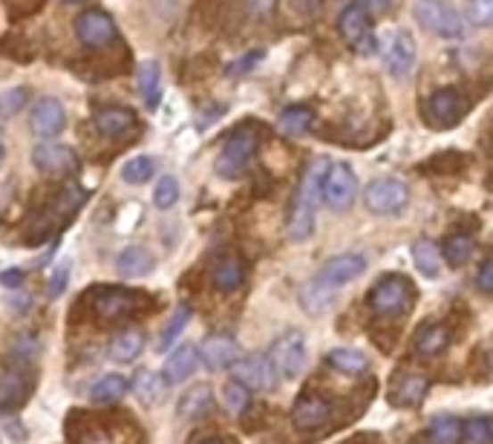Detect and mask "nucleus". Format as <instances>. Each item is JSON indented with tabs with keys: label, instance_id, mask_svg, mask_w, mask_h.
Here are the masks:
<instances>
[{
	"label": "nucleus",
	"instance_id": "obj_1",
	"mask_svg": "<svg viewBox=\"0 0 493 444\" xmlns=\"http://www.w3.org/2000/svg\"><path fill=\"white\" fill-rule=\"evenodd\" d=\"M366 271V257L364 254H338L317 271V275L306 283L300 292V306L309 315L324 312L326 306L335 300V294L341 286L358 280Z\"/></svg>",
	"mask_w": 493,
	"mask_h": 444
},
{
	"label": "nucleus",
	"instance_id": "obj_2",
	"mask_svg": "<svg viewBox=\"0 0 493 444\" xmlns=\"http://www.w3.org/2000/svg\"><path fill=\"white\" fill-rule=\"evenodd\" d=\"M329 162L326 159H315V162L303 170V179L298 185V193H294L292 202V214L286 222V234L292 240H309L315 231V214H317V202H320V182H324Z\"/></svg>",
	"mask_w": 493,
	"mask_h": 444
},
{
	"label": "nucleus",
	"instance_id": "obj_3",
	"mask_svg": "<svg viewBox=\"0 0 493 444\" xmlns=\"http://www.w3.org/2000/svg\"><path fill=\"white\" fill-rule=\"evenodd\" d=\"M260 147V127L257 125H242L234 130L223 151L217 156V174L223 179H240L245 174V168L251 165V159Z\"/></svg>",
	"mask_w": 493,
	"mask_h": 444
},
{
	"label": "nucleus",
	"instance_id": "obj_4",
	"mask_svg": "<svg viewBox=\"0 0 493 444\" xmlns=\"http://www.w3.org/2000/svg\"><path fill=\"white\" fill-rule=\"evenodd\" d=\"M369 309L384 317H399L413 309L415 303V286L404 275H387L369 289Z\"/></svg>",
	"mask_w": 493,
	"mask_h": 444
},
{
	"label": "nucleus",
	"instance_id": "obj_5",
	"mask_svg": "<svg viewBox=\"0 0 493 444\" xmlns=\"http://www.w3.org/2000/svg\"><path fill=\"white\" fill-rule=\"evenodd\" d=\"M413 15L427 32H433L445 41H459L464 35V21L448 0H415Z\"/></svg>",
	"mask_w": 493,
	"mask_h": 444
},
{
	"label": "nucleus",
	"instance_id": "obj_6",
	"mask_svg": "<svg viewBox=\"0 0 493 444\" xmlns=\"http://www.w3.org/2000/svg\"><path fill=\"white\" fill-rule=\"evenodd\" d=\"M144 306H151V300L136 289L104 286V289H95V294H93V312H95L98 320H104V324L130 317L139 309H144Z\"/></svg>",
	"mask_w": 493,
	"mask_h": 444
},
{
	"label": "nucleus",
	"instance_id": "obj_7",
	"mask_svg": "<svg viewBox=\"0 0 493 444\" xmlns=\"http://www.w3.org/2000/svg\"><path fill=\"white\" fill-rule=\"evenodd\" d=\"M464 113H467V98L459 90H436L422 104L424 125L433 130H448L453 125H459Z\"/></svg>",
	"mask_w": 493,
	"mask_h": 444
},
{
	"label": "nucleus",
	"instance_id": "obj_8",
	"mask_svg": "<svg viewBox=\"0 0 493 444\" xmlns=\"http://www.w3.org/2000/svg\"><path fill=\"white\" fill-rule=\"evenodd\" d=\"M268 361L275 366L280 378H298L306 369V338L303 332L292 329L286 335H280L268 349Z\"/></svg>",
	"mask_w": 493,
	"mask_h": 444
},
{
	"label": "nucleus",
	"instance_id": "obj_9",
	"mask_svg": "<svg viewBox=\"0 0 493 444\" xmlns=\"http://www.w3.org/2000/svg\"><path fill=\"white\" fill-rule=\"evenodd\" d=\"M355 191H358L355 170L347 162H335V165L329 162L324 182H320V200H326L332 211H347L355 202Z\"/></svg>",
	"mask_w": 493,
	"mask_h": 444
},
{
	"label": "nucleus",
	"instance_id": "obj_10",
	"mask_svg": "<svg viewBox=\"0 0 493 444\" xmlns=\"http://www.w3.org/2000/svg\"><path fill=\"white\" fill-rule=\"evenodd\" d=\"M338 29H341V38L347 41L355 53H373L375 49V35H373V21H369V12L355 0L347 9L341 12V21H338Z\"/></svg>",
	"mask_w": 493,
	"mask_h": 444
},
{
	"label": "nucleus",
	"instance_id": "obj_11",
	"mask_svg": "<svg viewBox=\"0 0 493 444\" xmlns=\"http://www.w3.org/2000/svg\"><path fill=\"white\" fill-rule=\"evenodd\" d=\"M84 200H87V191L78 188V185H64L53 200V205H49L46 211L35 219V226H44L38 231V237H35V243L49 237V234H53V226H64V219H70L72 214H76L78 208L84 205Z\"/></svg>",
	"mask_w": 493,
	"mask_h": 444
},
{
	"label": "nucleus",
	"instance_id": "obj_12",
	"mask_svg": "<svg viewBox=\"0 0 493 444\" xmlns=\"http://www.w3.org/2000/svg\"><path fill=\"white\" fill-rule=\"evenodd\" d=\"M407 200H410V191H407V185L399 179H375V182H369L364 191V205L381 217L399 214L407 205Z\"/></svg>",
	"mask_w": 493,
	"mask_h": 444
},
{
	"label": "nucleus",
	"instance_id": "obj_13",
	"mask_svg": "<svg viewBox=\"0 0 493 444\" xmlns=\"http://www.w3.org/2000/svg\"><path fill=\"white\" fill-rule=\"evenodd\" d=\"M381 49H384V67L392 78H407L415 67V41L410 32L404 29H392L384 44H381Z\"/></svg>",
	"mask_w": 493,
	"mask_h": 444
},
{
	"label": "nucleus",
	"instance_id": "obj_14",
	"mask_svg": "<svg viewBox=\"0 0 493 444\" xmlns=\"http://www.w3.org/2000/svg\"><path fill=\"white\" fill-rule=\"evenodd\" d=\"M76 35L87 49H107V46H113L116 38H119L113 18H110L107 12H102V9L84 12V15L76 21Z\"/></svg>",
	"mask_w": 493,
	"mask_h": 444
},
{
	"label": "nucleus",
	"instance_id": "obj_15",
	"mask_svg": "<svg viewBox=\"0 0 493 444\" xmlns=\"http://www.w3.org/2000/svg\"><path fill=\"white\" fill-rule=\"evenodd\" d=\"M32 165L46 177H70L78 170V156L67 144L41 142L32 147Z\"/></svg>",
	"mask_w": 493,
	"mask_h": 444
},
{
	"label": "nucleus",
	"instance_id": "obj_16",
	"mask_svg": "<svg viewBox=\"0 0 493 444\" xmlns=\"http://www.w3.org/2000/svg\"><path fill=\"white\" fill-rule=\"evenodd\" d=\"M234 381L242 384L245 390H275L277 373L266 355H249L234 361Z\"/></svg>",
	"mask_w": 493,
	"mask_h": 444
},
{
	"label": "nucleus",
	"instance_id": "obj_17",
	"mask_svg": "<svg viewBox=\"0 0 493 444\" xmlns=\"http://www.w3.org/2000/svg\"><path fill=\"white\" fill-rule=\"evenodd\" d=\"M29 125H32V133L38 136V139H55V136L67 125V113H64V107H61L58 98L41 95L38 102L32 104Z\"/></svg>",
	"mask_w": 493,
	"mask_h": 444
},
{
	"label": "nucleus",
	"instance_id": "obj_18",
	"mask_svg": "<svg viewBox=\"0 0 493 444\" xmlns=\"http://www.w3.org/2000/svg\"><path fill=\"white\" fill-rule=\"evenodd\" d=\"M93 125L98 133L107 136V139H127V136H133L136 127H139V119H136V113L127 107H104L95 113Z\"/></svg>",
	"mask_w": 493,
	"mask_h": 444
},
{
	"label": "nucleus",
	"instance_id": "obj_19",
	"mask_svg": "<svg viewBox=\"0 0 493 444\" xmlns=\"http://www.w3.org/2000/svg\"><path fill=\"white\" fill-rule=\"evenodd\" d=\"M196 355H200V361L208 369H231L234 361L240 358V347H237V341L228 335H211L200 349H196Z\"/></svg>",
	"mask_w": 493,
	"mask_h": 444
},
{
	"label": "nucleus",
	"instance_id": "obj_20",
	"mask_svg": "<svg viewBox=\"0 0 493 444\" xmlns=\"http://www.w3.org/2000/svg\"><path fill=\"white\" fill-rule=\"evenodd\" d=\"M427 390H430V381L418 373H401L396 375L390 387V401L396 407H418L427 399Z\"/></svg>",
	"mask_w": 493,
	"mask_h": 444
},
{
	"label": "nucleus",
	"instance_id": "obj_21",
	"mask_svg": "<svg viewBox=\"0 0 493 444\" xmlns=\"http://www.w3.org/2000/svg\"><path fill=\"white\" fill-rule=\"evenodd\" d=\"M332 415V407L329 401H324L320 396H300L294 401V410H292V422L298 430H315V427H324Z\"/></svg>",
	"mask_w": 493,
	"mask_h": 444
},
{
	"label": "nucleus",
	"instance_id": "obj_22",
	"mask_svg": "<svg viewBox=\"0 0 493 444\" xmlns=\"http://www.w3.org/2000/svg\"><path fill=\"white\" fill-rule=\"evenodd\" d=\"M29 378L18 373V369H9V373L0 375V413L18 410V407L29 399Z\"/></svg>",
	"mask_w": 493,
	"mask_h": 444
},
{
	"label": "nucleus",
	"instance_id": "obj_23",
	"mask_svg": "<svg viewBox=\"0 0 493 444\" xmlns=\"http://www.w3.org/2000/svg\"><path fill=\"white\" fill-rule=\"evenodd\" d=\"M214 407V392L208 384H193L191 390L182 392V399L177 404V413L185 422H193V418H202L208 410Z\"/></svg>",
	"mask_w": 493,
	"mask_h": 444
},
{
	"label": "nucleus",
	"instance_id": "obj_24",
	"mask_svg": "<svg viewBox=\"0 0 493 444\" xmlns=\"http://www.w3.org/2000/svg\"><path fill=\"white\" fill-rule=\"evenodd\" d=\"M448 343H450V329L445 324H430V326H422L415 332V341H413V347L418 355H424V358H436L448 349Z\"/></svg>",
	"mask_w": 493,
	"mask_h": 444
},
{
	"label": "nucleus",
	"instance_id": "obj_25",
	"mask_svg": "<svg viewBox=\"0 0 493 444\" xmlns=\"http://www.w3.org/2000/svg\"><path fill=\"white\" fill-rule=\"evenodd\" d=\"M130 390V381L125 375H119V373H110V375H102L93 384L90 390V401L93 404H113L119 401L125 392Z\"/></svg>",
	"mask_w": 493,
	"mask_h": 444
},
{
	"label": "nucleus",
	"instance_id": "obj_26",
	"mask_svg": "<svg viewBox=\"0 0 493 444\" xmlns=\"http://www.w3.org/2000/svg\"><path fill=\"white\" fill-rule=\"evenodd\" d=\"M116 268L121 277H142L153 268V257L142 245H130V249H125L116 257Z\"/></svg>",
	"mask_w": 493,
	"mask_h": 444
},
{
	"label": "nucleus",
	"instance_id": "obj_27",
	"mask_svg": "<svg viewBox=\"0 0 493 444\" xmlns=\"http://www.w3.org/2000/svg\"><path fill=\"white\" fill-rule=\"evenodd\" d=\"M196 361H200L196 347H179L177 352H170V358L165 361V378L170 384H179V381H185L196 369Z\"/></svg>",
	"mask_w": 493,
	"mask_h": 444
},
{
	"label": "nucleus",
	"instance_id": "obj_28",
	"mask_svg": "<svg viewBox=\"0 0 493 444\" xmlns=\"http://www.w3.org/2000/svg\"><path fill=\"white\" fill-rule=\"evenodd\" d=\"M214 286L219 292H234V289H240L242 286V280H245V266L242 260H237V257H223L217 266H214Z\"/></svg>",
	"mask_w": 493,
	"mask_h": 444
},
{
	"label": "nucleus",
	"instance_id": "obj_29",
	"mask_svg": "<svg viewBox=\"0 0 493 444\" xmlns=\"http://www.w3.org/2000/svg\"><path fill=\"white\" fill-rule=\"evenodd\" d=\"M413 260H415V268L422 271L424 277L436 280L439 271H441V251L433 240H418L413 245Z\"/></svg>",
	"mask_w": 493,
	"mask_h": 444
},
{
	"label": "nucleus",
	"instance_id": "obj_30",
	"mask_svg": "<svg viewBox=\"0 0 493 444\" xmlns=\"http://www.w3.org/2000/svg\"><path fill=\"white\" fill-rule=\"evenodd\" d=\"M142 347H144L142 332L127 329V332H121V335H116L113 343H110V358L119 364H127V361H136V358H139Z\"/></svg>",
	"mask_w": 493,
	"mask_h": 444
},
{
	"label": "nucleus",
	"instance_id": "obj_31",
	"mask_svg": "<svg viewBox=\"0 0 493 444\" xmlns=\"http://www.w3.org/2000/svg\"><path fill=\"white\" fill-rule=\"evenodd\" d=\"M473 251H476V240L471 237V234H450V237L445 240V249H441L448 266H453V268H462L473 257Z\"/></svg>",
	"mask_w": 493,
	"mask_h": 444
},
{
	"label": "nucleus",
	"instance_id": "obj_32",
	"mask_svg": "<svg viewBox=\"0 0 493 444\" xmlns=\"http://www.w3.org/2000/svg\"><path fill=\"white\" fill-rule=\"evenodd\" d=\"M312 125H315V113L309 107H289L277 119V130L283 136H303L312 130Z\"/></svg>",
	"mask_w": 493,
	"mask_h": 444
},
{
	"label": "nucleus",
	"instance_id": "obj_33",
	"mask_svg": "<svg viewBox=\"0 0 493 444\" xmlns=\"http://www.w3.org/2000/svg\"><path fill=\"white\" fill-rule=\"evenodd\" d=\"M430 444H459L462 441V422L456 415H436L427 427Z\"/></svg>",
	"mask_w": 493,
	"mask_h": 444
},
{
	"label": "nucleus",
	"instance_id": "obj_34",
	"mask_svg": "<svg viewBox=\"0 0 493 444\" xmlns=\"http://www.w3.org/2000/svg\"><path fill=\"white\" fill-rule=\"evenodd\" d=\"M326 364L332 369H338V373H343V375H361V373H366V366H369L366 355L355 352V349H332L326 355Z\"/></svg>",
	"mask_w": 493,
	"mask_h": 444
},
{
	"label": "nucleus",
	"instance_id": "obj_35",
	"mask_svg": "<svg viewBox=\"0 0 493 444\" xmlns=\"http://www.w3.org/2000/svg\"><path fill=\"white\" fill-rule=\"evenodd\" d=\"M139 95L147 107H156L159 98H162V78H159V64L147 61L139 70Z\"/></svg>",
	"mask_w": 493,
	"mask_h": 444
},
{
	"label": "nucleus",
	"instance_id": "obj_36",
	"mask_svg": "<svg viewBox=\"0 0 493 444\" xmlns=\"http://www.w3.org/2000/svg\"><path fill=\"white\" fill-rule=\"evenodd\" d=\"M162 378H159L153 369H139L133 378V390L136 396H139L142 401H159V396H162Z\"/></svg>",
	"mask_w": 493,
	"mask_h": 444
},
{
	"label": "nucleus",
	"instance_id": "obj_37",
	"mask_svg": "<svg viewBox=\"0 0 493 444\" xmlns=\"http://www.w3.org/2000/svg\"><path fill=\"white\" fill-rule=\"evenodd\" d=\"M188 320H191V309L182 303L179 309L174 312V317L168 320V326L162 329V335H159V341H156V349H159V352H168L170 343H174V341L179 338V332H182L185 326H188Z\"/></svg>",
	"mask_w": 493,
	"mask_h": 444
},
{
	"label": "nucleus",
	"instance_id": "obj_38",
	"mask_svg": "<svg viewBox=\"0 0 493 444\" xmlns=\"http://www.w3.org/2000/svg\"><path fill=\"white\" fill-rule=\"evenodd\" d=\"M462 439L467 444H493V422L488 415H476L462 424Z\"/></svg>",
	"mask_w": 493,
	"mask_h": 444
},
{
	"label": "nucleus",
	"instance_id": "obj_39",
	"mask_svg": "<svg viewBox=\"0 0 493 444\" xmlns=\"http://www.w3.org/2000/svg\"><path fill=\"white\" fill-rule=\"evenodd\" d=\"M249 401H251V390H245L242 384H237V381H228V384L223 387V404L231 415H242L245 410H249Z\"/></svg>",
	"mask_w": 493,
	"mask_h": 444
},
{
	"label": "nucleus",
	"instance_id": "obj_40",
	"mask_svg": "<svg viewBox=\"0 0 493 444\" xmlns=\"http://www.w3.org/2000/svg\"><path fill=\"white\" fill-rule=\"evenodd\" d=\"M151 177H153V159H147V156H136L121 168V179L127 185H144Z\"/></svg>",
	"mask_w": 493,
	"mask_h": 444
},
{
	"label": "nucleus",
	"instance_id": "obj_41",
	"mask_svg": "<svg viewBox=\"0 0 493 444\" xmlns=\"http://www.w3.org/2000/svg\"><path fill=\"white\" fill-rule=\"evenodd\" d=\"M179 200V182L174 177H162L156 182V191H153V205L159 211H168V208H174Z\"/></svg>",
	"mask_w": 493,
	"mask_h": 444
},
{
	"label": "nucleus",
	"instance_id": "obj_42",
	"mask_svg": "<svg viewBox=\"0 0 493 444\" xmlns=\"http://www.w3.org/2000/svg\"><path fill=\"white\" fill-rule=\"evenodd\" d=\"M29 102V90L27 87H15V90H9L0 95V116L9 119V116H18L21 113V107H27Z\"/></svg>",
	"mask_w": 493,
	"mask_h": 444
},
{
	"label": "nucleus",
	"instance_id": "obj_43",
	"mask_svg": "<svg viewBox=\"0 0 493 444\" xmlns=\"http://www.w3.org/2000/svg\"><path fill=\"white\" fill-rule=\"evenodd\" d=\"M67 283H70V260H61L55 268H53V275H49V283H46V294L49 298H61V294L67 292Z\"/></svg>",
	"mask_w": 493,
	"mask_h": 444
},
{
	"label": "nucleus",
	"instance_id": "obj_44",
	"mask_svg": "<svg viewBox=\"0 0 493 444\" xmlns=\"http://www.w3.org/2000/svg\"><path fill=\"white\" fill-rule=\"evenodd\" d=\"M467 18L476 27H488L493 21V0H467Z\"/></svg>",
	"mask_w": 493,
	"mask_h": 444
},
{
	"label": "nucleus",
	"instance_id": "obj_45",
	"mask_svg": "<svg viewBox=\"0 0 493 444\" xmlns=\"http://www.w3.org/2000/svg\"><path fill=\"white\" fill-rule=\"evenodd\" d=\"M245 9H249V15H251V18L266 21V18L275 15L277 0H245Z\"/></svg>",
	"mask_w": 493,
	"mask_h": 444
},
{
	"label": "nucleus",
	"instance_id": "obj_46",
	"mask_svg": "<svg viewBox=\"0 0 493 444\" xmlns=\"http://www.w3.org/2000/svg\"><path fill=\"white\" fill-rule=\"evenodd\" d=\"M476 283H479V289H482L485 294L493 292V260H490V257H488V260H482V266H479Z\"/></svg>",
	"mask_w": 493,
	"mask_h": 444
},
{
	"label": "nucleus",
	"instance_id": "obj_47",
	"mask_svg": "<svg viewBox=\"0 0 493 444\" xmlns=\"http://www.w3.org/2000/svg\"><path fill=\"white\" fill-rule=\"evenodd\" d=\"M263 58V53H249V55H245V58H240V64H234L231 67V72H234V76H237V72H245V70H251L254 64H257V61H260Z\"/></svg>",
	"mask_w": 493,
	"mask_h": 444
},
{
	"label": "nucleus",
	"instance_id": "obj_48",
	"mask_svg": "<svg viewBox=\"0 0 493 444\" xmlns=\"http://www.w3.org/2000/svg\"><path fill=\"white\" fill-rule=\"evenodd\" d=\"M358 4L369 12V15H381V12H387L392 0H358Z\"/></svg>",
	"mask_w": 493,
	"mask_h": 444
},
{
	"label": "nucleus",
	"instance_id": "obj_49",
	"mask_svg": "<svg viewBox=\"0 0 493 444\" xmlns=\"http://www.w3.org/2000/svg\"><path fill=\"white\" fill-rule=\"evenodd\" d=\"M21 280H23L21 271H4V275H0V283H4V286H9V289H18Z\"/></svg>",
	"mask_w": 493,
	"mask_h": 444
},
{
	"label": "nucleus",
	"instance_id": "obj_50",
	"mask_svg": "<svg viewBox=\"0 0 493 444\" xmlns=\"http://www.w3.org/2000/svg\"><path fill=\"white\" fill-rule=\"evenodd\" d=\"M294 4H298L300 12H312V9H317L320 0H294Z\"/></svg>",
	"mask_w": 493,
	"mask_h": 444
},
{
	"label": "nucleus",
	"instance_id": "obj_51",
	"mask_svg": "<svg viewBox=\"0 0 493 444\" xmlns=\"http://www.w3.org/2000/svg\"><path fill=\"white\" fill-rule=\"evenodd\" d=\"M200 444H223V441H217V439H205V441H200Z\"/></svg>",
	"mask_w": 493,
	"mask_h": 444
},
{
	"label": "nucleus",
	"instance_id": "obj_52",
	"mask_svg": "<svg viewBox=\"0 0 493 444\" xmlns=\"http://www.w3.org/2000/svg\"><path fill=\"white\" fill-rule=\"evenodd\" d=\"M67 4H81V0H67Z\"/></svg>",
	"mask_w": 493,
	"mask_h": 444
},
{
	"label": "nucleus",
	"instance_id": "obj_53",
	"mask_svg": "<svg viewBox=\"0 0 493 444\" xmlns=\"http://www.w3.org/2000/svg\"><path fill=\"white\" fill-rule=\"evenodd\" d=\"M410 444H422V441H410Z\"/></svg>",
	"mask_w": 493,
	"mask_h": 444
}]
</instances>
